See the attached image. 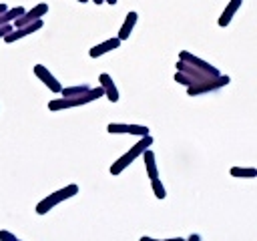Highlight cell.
<instances>
[{"label": "cell", "mask_w": 257, "mask_h": 241, "mask_svg": "<svg viewBox=\"0 0 257 241\" xmlns=\"http://www.w3.org/2000/svg\"><path fill=\"white\" fill-rule=\"evenodd\" d=\"M100 96H104V90H102V86L98 84L96 88H90L88 92H84V94H80V96H58V98H52L50 102H48V108L50 110H66V108H74V106H82V104H88V102H92V100H96V98H100Z\"/></svg>", "instance_id": "cell-1"}, {"label": "cell", "mask_w": 257, "mask_h": 241, "mask_svg": "<svg viewBox=\"0 0 257 241\" xmlns=\"http://www.w3.org/2000/svg\"><path fill=\"white\" fill-rule=\"evenodd\" d=\"M151 145H153V137H151V135L141 137L137 145H133L124 155H120V157L110 165V169H108V171H110V175H114V177H116V175H120V173H122V171L133 163V161H137L139 157H143V153H145L147 149H151Z\"/></svg>", "instance_id": "cell-2"}, {"label": "cell", "mask_w": 257, "mask_h": 241, "mask_svg": "<svg viewBox=\"0 0 257 241\" xmlns=\"http://www.w3.org/2000/svg\"><path fill=\"white\" fill-rule=\"evenodd\" d=\"M76 193H78V185L70 183V185H66V187H62V189L50 193L48 197H44L40 203H36V213H38V215H44V213H48L50 209H54L56 205H60L62 201L74 197Z\"/></svg>", "instance_id": "cell-3"}, {"label": "cell", "mask_w": 257, "mask_h": 241, "mask_svg": "<svg viewBox=\"0 0 257 241\" xmlns=\"http://www.w3.org/2000/svg\"><path fill=\"white\" fill-rule=\"evenodd\" d=\"M229 82H231V78H229L227 74H219V76H213V78H209V80H205V82H197V84L189 86V88H187V94H189V96L209 94V92H215V90L227 86Z\"/></svg>", "instance_id": "cell-4"}, {"label": "cell", "mask_w": 257, "mask_h": 241, "mask_svg": "<svg viewBox=\"0 0 257 241\" xmlns=\"http://www.w3.org/2000/svg\"><path fill=\"white\" fill-rule=\"evenodd\" d=\"M106 131L110 135H135V137H147V135H151L149 133V127H145V125H126V123H108L106 125Z\"/></svg>", "instance_id": "cell-5"}, {"label": "cell", "mask_w": 257, "mask_h": 241, "mask_svg": "<svg viewBox=\"0 0 257 241\" xmlns=\"http://www.w3.org/2000/svg\"><path fill=\"white\" fill-rule=\"evenodd\" d=\"M46 12H48V4H46V2H40V4L32 6L30 10H26L20 18H16V20L12 22V26H14V28H22V26L32 24V22H36V20H42V16H44Z\"/></svg>", "instance_id": "cell-6"}, {"label": "cell", "mask_w": 257, "mask_h": 241, "mask_svg": "<svg viewBox=\"0 0 257 241\" xmlns=\"http://www.w3.org/2000/svg\"><path fill=\"white\" fill-rule=\"evenodd\" d=\"M179 60H183V62H187V64H193L195 68H199V70H203V72H207V74H211V76H219V74H221L217 66L209 64L207 60L195 56V54L189 52V50H181V52H179Z\"/></svg>", "instance_id": "cell-7"}, {"label": "cell", "mask_w": 257, "mask_h": 241, "mask_svg": "<svg viewBox=\"0 0 257 241\" xmlns=\"http://www.w3.org/2000/svg\"><path fill=\"white\" fill-rule=\"evenodd\" d=\"M34 74H36L38 80H42V84H44L48 90H52V92H56V94L62 90V84L58 82V78H56L44 64H34Z\"/></svg>", "instance_id": "cell-8"}, {"label": "cell", "mask_w": 257, "mask_h": 241, "mask_svg": "<svg viewBox=\"0 0 257 241\" xmlns=\"http://www.w3.org/2000/svg\"><path fill=\"white\" fill-rule=\"evenodd\" d=\"M42 26H44V22H42V20H36V22H32V24L22 26V28H14L12 32H8V34L4 36V40H6L8 44H10V42H16V40H20V38H24V36H28V34L40 30Z\"/></svg>", "instance_id": "cell-9"}, {"label": "cell", "mask_w": 257, "mask_h": 241, "mask_svg": "<svg viewBox=\"0 0 257 241\" xmlns=\"http://www.w3.org/2000/svg\"><path fill=\"white\" fill-rule=\"evenodd\" d=\"M98 82H100V86H102V90H104V96L110 100V102H116L120 96H118V88H116V84H114V80H112V76L108 74V72H100L98 74Z\"/></svg>", "instance_id": "cell-10"}, {"label": "cell", "mask_w": 257, "mask_h": 241, "mask_svg": "<svg viewBox=\"0 0 257 241\" xmlns=\"http://www.w3.org/2000/svg\"><path fill=\"white\" fill-rule=\"evenodd\" d=\"M120 42H122V40H120L118 36L108 38V40H104V42H100V44L92 46V48L88 50V56H90V58H98V56H102V54H106V52H110V50L118 48V46H120Z\"/></svg>", "instance_id": "cell-11"}, {"label": "cell", "mask_w": 257, "mask_h": 241, "mask_svg": "<svg viewBox=\"0 0 257 241\" xmlns=\"http://www.w3.org/2000/svg\"><path fill=\"white\" fill-rule=\"evenodd\" d=\"M177 70L179 72H183V74H187V76H191V78H195L197 82H205V80H209V78H213L211 74H207V72H203V70H199V68H195L193 64H187V62H183V60H179L177 64Z\"/></svg>", "instance_id": "cell-12"}, {"label": "cell", "mask_w": 257, "mask_h": 241, "mask_svg": "<svg viewBox=\"0 0 257 241\" xmlns=\"http://www.w3.org/2000/svg\"><path fill=\"white\" fill-rule=\"evenodd\" d=\"M241 2H243V0H229V4L225 6V10L221 12V16H219V20H217V24H219L221 28L229 26V22L233 20L235 12H237V10L241 8Z\"/></svg>", "instance_id": "cell-13"}, {"label": "cell", "mask_w": 257, "mask_h": 241, "mask_svg": "<svg viewBox=\"0 0 257 241\" xmlns=\"http://www.w3.org/2000/svg\"><path fill=\"white\" fill-rule=\"evenodd\" d=\"M137 20H139V14H137L135 10H131V12L126 14V18H124V22H122L120 30H118V38H120V40H126V38L131 36V32H133V28H135Z\"/></svg>", "instance_id": "cell-14"}, {"label": "cell", "mask_w": 257, "mask_h": 241, "mask_svg": "<svg viewBox=\"0 0 257 241\" xmlns=\"http://www.w3.org/2000/svg\"><path fill=\"white\" fill-rule=\"evenodd\" d=\"M143 161H145V169H147V177L153 181L159 177V169H157V159H155V153L151 149H147L143 153Z\"/></svg>", "instance_id": "cell-15"}, {"label": "cell", "mask_w": 257, "mask_h": 241, "mask_svg": "<svg viewBox=\"0 0 257 241\" xmlns=\"http://www.w3.org/2000/svg\"><path fill=\"white\" fill-rule=\"evenodd\" d=\"M229 175L237 177V179H255L257 177V169L255 167H231Z\"/></svg>", "instance_id": "cell-16"}, {"label": "cell", "mask_w": 257, "mask_h": 241, "mask_svg": "<svg viewBox=\"0 0 257 241\" xmlns=\"http://www.w3.org/2000/svg\"><path fill=\"white\" fill-rule=\"evenodd\" d=\"M90 90V86L88 84H76V86H62V90H60V94L62 96H80V94H84V92H88Z\"/></svg>", "instance_id": "cell-17"}, {"label": "cell", "mask_w": 257, "mask_h": 241, "mask_svg": "<svg viewBox=\"0 0 257 241\" xmlns=\"http://www.w3.org/2000/svg\"><path fill=\"white\" fill-rule=\"evenodd\" d=\"M151 187H153V193H155L157 199H165L167 197V189H165V185H163V181L159 177L151 181Z\"/></svg>", "instance_id": "cell-18"}, {"label": "cell", "mask_w": 257, "mask_h": 241, "mask_svg": "<svg viewBox=\"0 0 257 241\" xmlns=\"http://www.w3.org/2000/svg\"><path fill=\"white\" fill-rule=\"evenodd\" d=\"M175 80H177L179 84L187 86V88H189V86H193V84H197V80H195V78H191V76H187V74H183V72H179V70L175 72Z\"/></svg>", "instance_id": "cell-19"}, {"label": "cell", "mask_w": 257, "mask_h": 241, "mask_svg": "<svg viewBox=\"0 0 257 241\" xmlns=\"http://www.w3.org/2000/svg\"><path fill=\"white\" fill-rule=\"evenodd\" d=\"M0 241H20L14 233H10V231H6V229H2L0 231Z\"/></svg>", "instance_id": "cell-20"}, {"label": "cell", "mask_w": 257, "mask_h": 241, "mask_svg": "<svg viewBox=\"0 0 257 241\" xmlns=\"http://www.w3.org/2000/svg\"><path fill=\"white\" fill-rule=\"evenodd\" d=\"M139 241H185L183 237H173V239H153V237H147V235H143Z\"/></svg>", "instance_id": "cell-21"}, {"label": "cell", "mask_w": 257, "mask_h": 241, "mask_svg": "<svg viewBox=\"0 0 257 241\" xmlns=\"http://www.w3.org/2000/svg\"><path fill=\"white\" fill-rule=\"evenodd\" d=\"M185 241H201V235H199V233H193V235H189V239H185Z\"/></svg>", "instance_id": "cell-22"}, {"label": "cell", "mask_w": 257, "mask_h": 241, "mask_svg": "<svg viewBox=\"0 0 257 241\" xmlns=\"http://www.w3.org/2000/svg\"><path fill=\"white\" fill-rule=\"evenodd\" d=\"M6 10H8V6H6V4H4V2H2V4H0V14H4V12H6Z\"/></svg>", "instance_id": "cell-23"}, {"label": "cell", "mask_w": 257, "mask_h": 241, "mask_svg": "<svg viewBox=\"0 0 257 241\" xmlns=\"http://www.w3.org/2000/svg\"><path fill=\"white\" fill-rule=\"evenodd\" d=\"M104 2H106V4H110V6H114V4L118 2V0H104Z\"/></svg>", "instance_id": "cell-24"}, {"label": "cell", "mask_w": 257, "mask_h": 241, "mask_svg": "<svg viewBox=\"0 0 257 241\" xmlns=\"http://www.w3.org/2000/svg\"><path fill=\"white\" fill-rule=\"evenodd\" d=\"M92 2H94V4H102L104 0H92Z\"/></svg>", "instance_id": "cell-25"}, {"label": "cell", "mask_w": 257, "mask_h": 241, "mask_svg": "<svg viewBox=\"0 0 257 241\" xmlns=\"http://www.w3.org/2000/svg\"><path fill=\"white\" fill-rule=\"evenodd\" d=\"M76 2H82L84 4V2H90V0H76Z\"/></svg>", "instance_id": "cell-26"}]
</instances>
